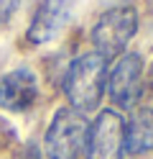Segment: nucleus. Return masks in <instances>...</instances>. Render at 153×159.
I'll list each match as a JSON object with an SVG mask.
<instances>
[{
    "instance_id": "1",
    "label": "nucleus",
    "mask_w": 153,
    "mask_h": 159,
    "mask_svg": "<svg viewBox=\"0 0 153 159\" xmlns=\"http://www.w3.org/2000/svg\"><path fill=\"white\" fill-rule=\"evenodd\" d=\"M107 87V59L97 52L82 54L69 64L64 75V95L79 113L95 111Z\"/></svg>"
},
{
    "instance_id": "2",
    "label": "nucleus",
    "mask_w": 153,
    "mask_h": 159,
    "mask_svg": "<svg viewBox=\"0 0 153 159\" xmlns=\"http://www.w3.org/2000/svg\"><path fill=\"white\" fill-rule=\"evenodd\" d=\"M87 131H89V123L84 113L74 111V108L56 111L44 139L46 157L49 159H79L87 144Z\"/></svg>"
},
{
    "instance_id": "3",
    "label": "nucleus",
    "mask_w": 153,
    "mask_h": 159,
    "mask_svg": "<svg viewBox=\"0 0 153 159\" xmlns=\"http://www.w3.org/2000/svg\"><path fill=\"white\" fill-rule=\"evenodd\" d=\"M138 31V13L128 5L112 8V11L102 13L100 21L92 28V44L95 52L102 59L120 57L122 49L130 44V39Z\"/></svg>"
},
{
    "instance_id": "4",
    "label": "nucleus",
    "mask_w": 153,
    "mask_h": 159,
    "mask_svg": "<svg viewBox=\"0 0 153 159\" xmlns=\"http://www.w3.org/2000/svg\"><path fill=\"white\" fill-rule=\"evenodd\" d=\"M125 152V121L115 111H102L89 123L84 154L87 159H122Z\"/></svg>"
},
{
    "instance_id": "5",
    "label": "nucleus",
    "mask_w": 153,
    "mask_h": 159,
    "mask_svg": "<svg viewBox=\"0 0 153 159\" xmlns=\"http://www.w3.org/2000/svg\"><path fill=\"white\" fill-rule=\"evenodd\" d=\"M107 90L112 103L122 111L135 108L143 95V59L138 54H122L107 75Z\"/></svg>"
},
{
    "instance_id": "6",
    "label": "nucleus",
    "mask_w": 153,
    "mask_h": 159,
    "mask_svg": "<svg viewBox=\"0 0 153 159\" xmlns=\"http://www.w3.org/2000/svg\"><path fill=\"white\" fill-rule=\"evenodd\" d=\"M38 98V80L28 67H18L0 77V108L10 113H23Z\"/></svg>"
},
{
    "instance_id": "7",
    "label": "nucleus",
    "mask_w": 153,
    "mask_h": 159,
    "mask_svg": "<svg viewBox=\"0 0 153 159\" xmlns=\"http://www.w3.org/2000/svg\"><path fill=\"white\" fill-rule=\"evenodd\" d=\"M153 149V111L138 108L125 121V152L143 154Z\"/></svg>"
},
{
    "instance_id": "8",
    "label": "nucleus",
    "mask_w": 153,
    "mask_h": 159,
    "mask_svg": "<svg viewBox=\"0 0 153 159\" xmlns=\"http://www.w3.org/2000/svg\"><path fill=\"white\" fill-rule=\"evenodd\" d=\"M61 11H64V5H54V3H41V8L36 11V18L33 23L28 28V39L33 44H44L49 41L51 36L56 34V28L61 23Z\"/></svg>"
},
{
    "instance_id": "9",
    "label": "nucleus",
    "mask_w": 153,
    "mask_h": 159,
    "mask_svg": "<svg viewBox=\"0 0 153 159\" xmlns=\"http://www.w3.org/2000/svg\"><path fill=\"white\" fill-rule=\"evenodd\" d=\"M18 159H44V157H41V149L36 144H26L23 149H20Z\"/></svg>"
},
{
    "instance_id": "10",
    "label": "nucleus",
    "mask_w": 153,
    "mask_h": 159,
    "mask_svg": "<svg viewBox=\"0 0 153 159\" xmlns=\"http://www.w3.org/2000/svg\"><path fill=\"white\" fill-rule=\"evenodd\" d=\"M46 3H54V5H64L66 0H46Z\"/></svg>"
},
{
    "instance_id": "11",
    "label": "nucleus",
    "mask_w": 153,
    "mask_h": 159,
    "mask_svg": "<svg viewBox=\"0 0 153 159\" xmlns=\"http://www.w3.org/2000/svg\"><path fill=\"white\" fill-rule=\"evenodd\" d=\"M117 3H128V0H117Z\"/></svg>"
}]
</instances>
